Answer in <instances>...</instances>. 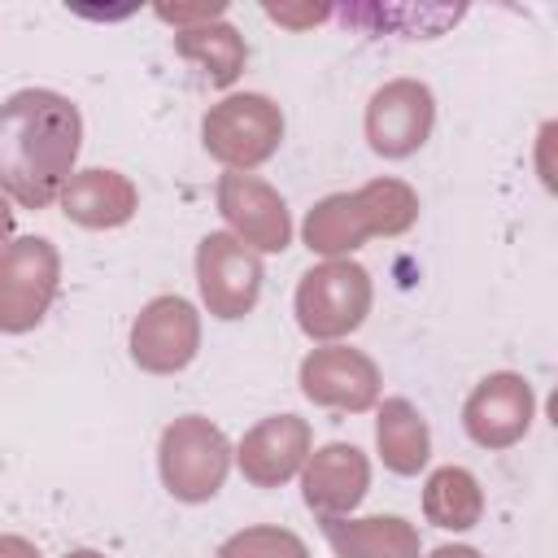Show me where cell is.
<instances>
[{
	"label": "cell",
	"mask_w": 558,
	"mask_h": 558,
	"mask_svg": "<svg viewBox=\"0 0 558 558\" xmlns=\"http://www.w3.org/2000/svg\"><path fill=\"white\" fill-rule=\"evenodd\" d=\"M323 536L336 558H418V527L401 514H366V519H323Z\"/></svg>",
	"instance_id": "16"
},
{
	"label": "cell",
	"mask_w": 558,
	"mask_h": 558,
	"mask_svg": "<svg viewBox=\"0 0 558 558\" xmlns=\"http://www.w3.org/2000/svg\"><path fill=\"white\" fill-rule=\"evenodd\" d=\"M371 301H375V288H371L366 266L336 257V262H323L301 275L292 305H296V323L310 340H340L366 323Z\"/></svg>",
	"instance_id": "5"
},
{
	"label": "cell",
	"mask_w": 558,
	"mask_h": 558,
	"mask_svg": "<svg viewBox=\"0 0 558 558\" xmlns=\"http://www.w3.org/2000/svg\"><path fill=\"white\" fill-rule=\"evenodd\" d=\"M9 235H13V209H9V201L0 196V253L9 248Z\"/></svg>",
	"instance_id": "25"
},
{
	"label": "cell",
	"mask_w": 558,
	"mask_h": 558,
	"mask_svg": "<svg viewBox=\"0 0 558 558\" xmlns=\"http://www.w3.org/2000/svg\"><path fill=\"white\" fill-rule=\"evenodd\" d=\"M201 144L214 161H222L235 174L257 170L270 161L283 144V109L262 92H235L209 105L201 122Z\"/></svg>",
	"instance_id": "3"
},
{
	"label": "cell",
	"mask_w": 558,
	"mask_h": 558,
	"mask_svg": "<svg viewBox=\"0 0 558 558\" xmlns=\"http://www.w3.org/2000/svg\"><path fill=\"white\" fill-rule=\"evenodd\" d=\"M157 471L174 501H209L231 471V445L205 414H183L157 440Z\"/></svg>",
	"instance_id": "4"
},
{
	"label": "cell",
	"mask_w": 558,
	"mask_h": 558,
	"mask_svg": "<svg viewBox=\"0 0 558 558\" xmlns=\"http://www.w3.org/2000/svg\"><path fill=\"white\" fill-rule=\"evenodd\" d=\"M375 449L392 475H418L432 458V432L427 418L405 397H388L375 418Z\"/></svg>",
	"instance_id": "17"
},
{
	"label": "cell",
	"mask_w": 558,
	"mask_h": 558,
	"mask_svg": "<svg viewBox=\"0 0 558 558\" xmlns=\"http://www.w3.org/2000/svg\"><path fill=\"white\" fill-rule=\"evenodd\" d=\"M418 222V192L401 179H371L357 192H331L305 214V248L327 262L349 257L371 235H405Z\"/></svg>",
	"instance_id": "2"
},
{
	"label": "cell",
	"mask_w": 558,
	"mask_h": 558,
	"mask_svg": "<svg viewBox=\"0 0 558 558\" xmlns=\"http://www.w3.org/2000/svg\"><path fill=\"white\" fill-rule=\"evenodd\" d=\"M427 558H480V549H471V545H436Z\"/></svg>",
	"instance_id": "24"
},
{
	"label": "cell",
	"mask_w": 558,
	"mask_h": 558,
	"mask_svg": "<svg viewBox=\"0 0 558 558\" xmlns=\"http://www.w3.org/2000/svg\"><path fill=\"white\" fill-rule=\"evenodd\" d=\"M310 445H314V432L301 414H270L244 432L235 462L253 488H279L305 466Z\"/></svg>",
	"instance_id": "14"
},
{
	"label": "cell",
	"mask_w": 558,
	"mask_h": 558,
	"mask_svg": "<svg viewBox=\"0 0 558 558\" xmlns=\"http://www.w3.org/2000/svg\"><path fill=\"white\" fill-rule=\"evenodd\" d=\"M174 52L183 61H192L214 87H231L248 61L244 35L231 22H205V26H187L174 31Z\"/></svg>",
	"instance_id": "18"
},
{
	"label": "cell",
	"mask_w": 558,
	"mask_h": 558,
	"mask_svg": "<svg viewBox=\"0 0 558 558\" xmlns=\"http://www.w3.org/2000/svg\"><path fill=\"white\" fill-rule=\"evenodd\" d=\"M423 514L445 532H466L484 519L480 480L466 466H436L423 484Z\"/></svg>",
	"instance_id": "19"
},
{
	"label": "cell",
	"mask_w": 558,
	"mask_h": 558,
	"mask_svg": "<svg viewBox=\"0 0 558 558\" xmlns=\"http://www.w3.org/2000/svg\"><path fill=\"white\" fill-rule=\"evenodd\" d=\"M227 4L222 0H214V4H157L153 13L161 17V22H174L179 31H187V26H205V22H218V13H222Z\"/></svg>",
	"instance_id": "21"
},
{
	"label": "cell",
	"mask_w": 558,
	"mask_h": 558,
	"mask_svg": "<svg viewBox=\"0 0 558 558\" xmlns=\"http://www.w3.org/2000/svg\"><path fill=\"white\" fill-rule=\"evenodd\" d=\"M65 558H105V554H96V549H70Z\"/></svg>",
	"instance_id": "26"
},
{
	"label": "cell",
	"mask_w": 558,
	"mask_h": 558,
	"mask_svg": "<svg viewBox=\"0 0 558 558\" xmlns=\"http://www.w3.org/2000/svg\"><path fill=\"white\" fill-rule=\"evenodd\" d=\"M0 558H44V554L26 536H13L9 532V536H0Z\"/></svg>",
	"instance_id": "23"
},
{
	"label": "cell",
	"mask_w": 558,
	"mask_h": 558,
	"mask_svg": "<svg viewBox=\"0 0 558 558\" xmlns=\"http://www.w3.org/2000/svg\"><path fill=\"white\" fill-rule=\"evenodd\" d=\"M301 392L323 405V410H344V414H362L379 401V366L349 344H323L310 349L301 357L296 371Z\"/></svg>",
	"instance_id": "10"
},
{
	"label": "cell",
	"mask_w": 558,
	"mask_h": 558,
	"mask_svg": "<svg viewBox=\"0 0 558 558\" xmlns=\"http://www.w3.org/2000/svg\"><path fill=\"white\" fill-rule=\"evenodd\" d=\"M266 17L283 22V26H314V22L331 17V9H327V4H314V9H283V4H266Z\"/></svg>",
	"instance_id": "22"
},
{
	"label": "cell",
	"mask_w": 558,
	"mask_h": 558,
	"mask_svg": "<svg viewBox=\"0 0 558 558\" xmlns=\"http://www.w3.org/2000/svg\"><path fill=\"white\" fill-rule=\"evenodd\" d=\"M61 288V253L44 235L9 240L0 253V331L26 336L44 323Z\"/></svg>",
	"instance_id": "6"
},
{
	"label": "cell",
	"mask_w": 558,
	"mask_h": 558,
	"mask_svg": "<svg viewBox=\"0 0 558 558\" xmlns=\"http://www.w3.org/2000/svg\"><path fill=\"white\" fill-rule=\"evenodd\" d=\"M218 214L227 218L231 235L253 253H283L292 244V218L283 196L262 183L257 174L227 170L218 179Z\"/></svg>",
	"instance_id": "12"
},
{
	"label": "cell",
	"mask_w": 558,
	"mask_h": 558,
	"mask_svg": "<svg viewBox=\"0 0 558 558\" xmlns=\"http://www.w3.org/2000/svg\"><path fill=\"white\" fill-rule=\"evenodd\" d=\"M214 558H310L305 541L288 527H270V523H257V527H240L231 532Z\"/></svg>",
	"instance_id": "20"
},
{
	"label": "cell",
	"mask_w": 558,
	"mask_h": 558,
	"mask_svg": "<svg viewBox=\"0 0 558 558\" xmlns=\"http://www.w3.org/2000/svg\"><path fill=\"white\" fill-rule=\"evenodd\" d=\"M57 201H61V214L70 222L87 227V231H113V227L131 222L135 209H140L135 183L122 170H109V166L74 170Z\"/></svg>",
	"instance_id": "15"
},
{
	"label": "cell",
	"mask_w": 558,
	"mask_h": 558,
	"mask_svg": "<svg viewBox=\"0 0 558 558\" xmlns=\"http://www.w3.org/2000/svg\"><path fill=\"white\" fill-rule=\"evenodd\" d=\"M536 418V397H532V384L514 371H493L484 375L466 405H462V427L466 436L480 445V449H510L527 436Z\"/></svg>",
	"instance_id": "11"
},
{
	"label": "cell",
	"mask_w": 558,
	"mask_h": 558,
	"mask_svg": "<svg viewBox=\"0 0 558 558\" xmlns=\"http://www.w3.org/2000/svg\"><path fill=\"white\" fill-rule=\"evenodd\" d=\"M371 488V458L357 445L331 440L301 466V497L318 519H344Z\"/></svg>",
	"instance_id": "13"
},
{
	"label": "cell",
	"mask_w": 558,
	"mask_h": 558,
	"mask_svg": "<svg viewBox=\"0 0 558 558\" xmlns=\"http://www.w3.org/2000/svg\"><path fill=\"white\" fill-rule=\"evenodd\" d=\"M432 126H436V96L418 78H392L366 105V144L388 161L418 153Z\"/></svg>",
	"instance_id": "9"
},
{
	"label": "cell",
	"mask_w": 558,
	"mask_h": 558,
	"mask_svg": "<svg viewBox=\"0 0 558 558\" xmlns=\"http://www.w3.org/2000/svg\"><path fill=\"white\" fill-rule=\"evenodd\" d=\"M83 113L52 87H22L0 105V196L48 209L74 174Z\"/></svg>",
	"instance_id": "1"
},
{
	"label": "cell",
	"mask_w": 558,
	"mask_h": 558,
	"mask_svg": "<svg viewBox=\"0 0 558 558\" xmlns=\"http://www.w3.org/2000/svg\"><path fill=\"white\" fill-rule=\"evenodd\" d=\"M131 362L148 375H179L201 349V314L187 296L161 292L131 323Z\"/></svg>",
	"instance_id": "8"
},
{
	"label": "cell",
	"mask_w": 558,
	"mask_h": 558,
	"mask_svg": "<svg viewBox=\"0 0 558 558\" xmlns=\"http://www.w3.org/2000/svg\"><path fill=\"white\" fill-rule=\"evenodd\" d=\"M262 257L244 248L231 231H209L196 244V288L214 318H244L262 296Z\"/></svg>",
	"instance_id": "7"
}]
</instances>
